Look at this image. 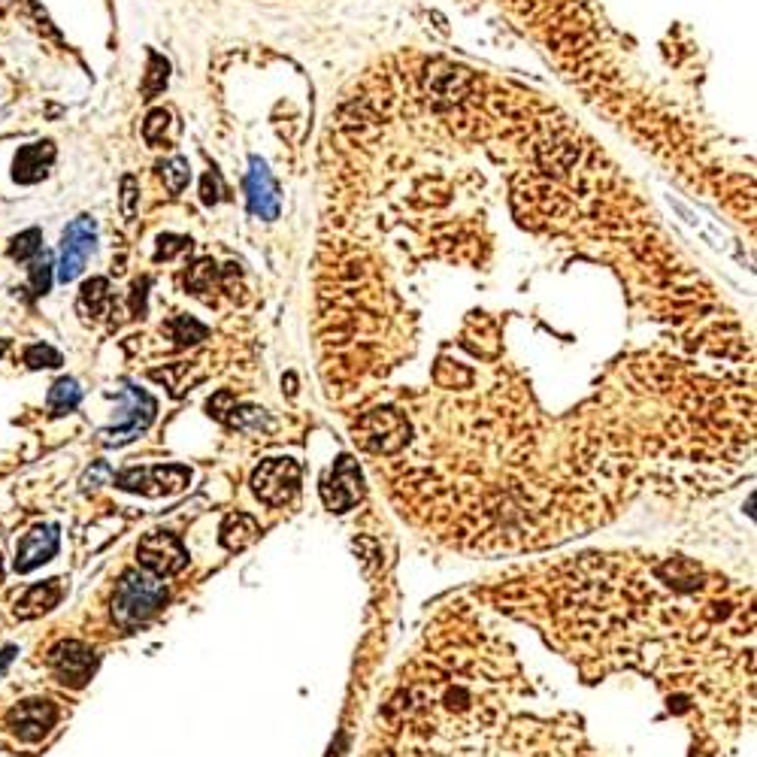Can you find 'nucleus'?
Returning <instances> with one entry per match:
<instances>
[{
    "mask_svg": "<svg viewBox=\"0 0 757 757\" xmlns=\"http://www.w3.org/2000/svg\"><path fill=\"white\" fill-rule=\"evenodd\" d=\"M321 497L334 512H346L361 500V473L352 458H340L334 473L324 476L321 482Z\"/></svg>",
    "mask_w": 757,
    "mask_h": 757,
    "instance_id": "10",
    "label": "nucleus"
},
{
    "mask_svg": "<svg viewBox=\"0 0 757 757\" xmlns=\"http://www.w3.org/2000/svg\"><path fill=\"white\" fill-rule=\"evenodd\" d=\"M0 585H4V558H0Z\"/></svg>",
    "mask_w": 757,
    "mask_h": 757,
    "instance_id": "25",
    "label": "nucleus"
},
{
    "mask_svg": "<svg viewBox=\"0 0 757 757\" xmlns=\"http://www.w3.org/2000/svg\"><path fill=\"white\" fill-rule=\"evenodd\" d=\"M58 721V706L46 697H34V700H22L16 703L7 715H4V724L7 730L19 739V742H43L52 727Z\"/></svg>",
    "mask_w": 757,
    "mask_h": 757,
    "instance_id": "4",
    "label": "nucleus"
},
{
    "mask_svg": "<svg viewBox=\"0 0 757 757\" xmlns=\"http://www.w3.org/2000/svg\"><path fill=\"white\" fill-rule=\"evenodd\" d=\"M255 485V494L270 503V506H282L288 503L294 494H297V485H300V467L288 458H273L267 464H261V470L255 473L252 479Z\"/></svg>",
    "mask_w": 757,
    "mask_h": 757,
    "instance_id": "7",
    "label": "nucleus"
},
{
    "mask_svg": "<svg viewBox=\"0 0 757 757\" xmlns=\"http://www.w3.org/2000/svg\"><path fill=\"white\" fill-rule=\"evenodd\" d=\"M40 246H43V234H40V228H28V231H22V234H16L13 240H10V258L13 261H31L37 252H40Z\"/></svg>",
    "mask_w": 757,
    "mask_h": 757,
    "instance_id": "18",
    "label": "nucleus"
},
{
    "mask_svg": "<svg viewBox=\"0 0 757 757\" xmlns=\"http://www.w3.org/2000/svg\"><path fill=\"white\" fill-rule=\"evenodd\" d=\"M16 655H19L16 645H4V648H0V679H4V673H7L10 664L16 661Z\"/></svg>",
    "mask_w": 757,
    "mask_h": 757,
    "instance_id": "23",
    "label": "nucleus"
},
{
    "mask_svg": "<svg viewBox=\"0 0 757 757\" xmlns=\"http://www.w3.org/2000/svg\"><path fill=\"white\" fill-rule=\"evenodd\" d=\"M170 331H173V340H179L182 346L185 343H197V340H203L206 337V328L203 324H197L194 318H176L173 324H170Z\"/></svg>",
    "mask_w": 757,
    "mask_h": 757,
    "instance_id": "20",
    "label": "nucleus"
},
{
    "mask_svg": "<svg viewBox=\"0 0 757 757\" xmlns=\"http://www.w3.org/2000/svg\"><path fill=\"white\" fill-rule=\"evenodd\" d=\"M255 533H258L255 518L237 512V515H231V518L225 521V527H222V543H225L228 549H243V546L252 543Z\"/></svg>",
    "mask_w": 757,
    "mask_h": 757,
    "instance_id": "15",
    "label": "nucleus"
},
{
    "mask_svg": "<svg viewBox=\"0 0 757 757\" xmlns=\"http://www.w3.org/2000/svg\"><path fill=\"white\" fill-rule=\"evenodd\" d=\"M164 603H167V588L158 582V576L128 570L122 576V582L116 585L113 618L122 627H137V624L149 621L152 615H158Z\"/></svg>",
    "mask_w": 757,
    "mask_h": 757,
    "instance_id": "1",
    "label": "nucleus"
},
{
    "mask_svg": "<svg viewBox=\"0 0 757 757\" xmlns=\"http://www.w3.org/2000/svg\"><path fill=\"white\" fill-rule=\"evenodd\" d=\"M58 552V527L55 524H37L31 527L16 543V573H31L40 564L52 561Z\"/></svg>",
    "mask_w": 757,
    "mask_h": 757,
    "instance_id": "9",
    "label": "nucleus"
},
{
    "mask_svg": "<svg viewBox=\"0 0 757 757\" xmlns=\"http://www.w3.org/2000/svg\"><path fill=\"white\" fill-rule=\"evenodd\" d=\"M110 282L106 279H88L85 285H82V291H79V312H82V318H97L100 312H103V306H106V300H110Z\"/></svg>",
    "mask_w": 757,
    "mask_h": 757,
    "instance_id": "16",
    "label": "nucleus"
},
{
    "mask_svg": "<svg viewBox=\"0 0 757 757\" xmlns=\"http://www.w3.org/2000/svg\"><path fill=\"white\" fill-rule=\"evenodd\" d=\"M52 255L49 252H37L34 258H31V267H28V279H31V291L37 294V297H43V294H49V288H52Z\"/></svg>",
    "mask_w": 757,
    "mask_h": 757,
    "instance_id": "17",
    "label": "nucleus"
},
{
    "mask_svg": "<svg viewBox=\"0 0 757 757\" xmlns=\"http://www.w3.org/2000/svg\"><path fill=\"white\" fill-rule=\"evenodd\" d=\"M188 482L185 467H152V470H125L116 476V485L125 491H140L149 497L158 494H173Z\"/></svg>",
    "mask_w": 757,
    "mask_h": 757,
    "instance_id": "8",
    "label": "nucleus"
},
{
    "mask_svg": "<svg viewBox=\"0 0 757 757\" xmlns=\"http://www.w3.org/2000/svg\"><path fill=\"white\" fill-rule=\"evenodd\" d=\"M113 476V470H110V464H94V470H88L85 476H82V488H97L103 479H110Z\"/></svg>",
    "mask_w": 757,
    "mask_h": 757,
    "instance_id": "22",
    "label": "nucleus"
},
{
    "mask_svg": "<svg viewBox=\"0 0 757 757\" xmlns=\"http://www.w3.org/2000/svg\"><path fill=\"white\" fill-rule=\"evenodd\" d=\"M25 364L31 370H43V367L52 370V367H61V352L52 349L49 343H34V346L25 349Z\"/></svg>",
    "mask_w": 757,
    "mask_h": 757,
    "instance_id": "19",
    "label": "nucleus"
},
{
    "mask_svg": "<svg viewBox=\"0 0 757 757\" xmlns=\"http://www.w3.org/2000/svg\"><path fill=\"white\" fill-rule=\"evenodd\" d=\"M79 403H82V388H79L76 379H58V382L49 388L46 406H49V415H52V418H61V415L73 412Z\"/></svg>",
    "mask_w": 757,
    "mask_h": 757,
    "instance_id": "14",
    "label": "nucleus"
},
{
    "mask_svg": "<svg viewBox=\"0 0 757 757\" xmlns=\"http://www.w3.org/2000/svg\"><path fill=\"white\" fill-rule=\"evenodd\" d=\"M46 667L55 673V679L67 688H82L94 667H97V655L79 639H61L49 648L46 655Z\"/></svg>",
    "mask_w": 757,
    "mask_h": 757,
    "instance_id": "3",
    "label": "nucleus"
},
{
    "mask_svg": "<svg viewBox=\"0 0 757 757\" xmlns=\"http://www.w3.org/2000/svg\"><path fill=\"white\" fill-rule=\"evenodd\" d=\"M137 558L143 564V570H149L152 576L164 579V576H176L185 564H188V555L182 549V543L173 536V533H146L140 539L137 546Z\"/></svg>",
    "mask_w": 757,
    "mask_h": 757,
    "instance_id": "6",
    "label": "nucleus"
},
{
    "mask_svg": "<svg viewBox=\"0 0 757 757\" xmlns=\"http://www.w3.org/2000/svg\"><path fill=\"white\" fill-rule=\"evenodd\" d=\"M152 418H155V400L140 388H125L119 394L116 424L100 430V443L103 446H122V443L140 437L143 430L152 424Z\"/></svg>",
    "mask_w": 757,
    "mask_h": 757,
    "instance_id": "2",
    "label": "nucleus"
},
{
    "mask_svg": "<svg viewBox=\"0 0 757 757\" xmlns=\"http://www.w3.org/2000/svg\"><path fill=\"white\" fill-rule=\"evenodd\" d=\"M246 188H249L252 212H255V215H264V219H276V212H279L276 188H273L270 173H267L258 161L252 164V173H249V179H246Z\"/></svg>",
    "mask_w": 757,
    "mask_h": 757,
    "instance_id": "13",
    "label": "nucleus"
},
{
    "mask_svg": "<svg viewBox=\"0 0 757 757\" xmlns=\"http://www.w3.org/2000/svg\"><path fill=\"white\" fill-rule=\"evenodd\" d=\"M7 346H10V343H7V340H0V358H4V352H7Z\"/></svg>",
    "mask_w": 757,
    "mask_h": 757,
    "instance_id": "24",
    "label": "nucleus"
},
{
    "mask_svg": "<svg viewBox=\"0 0 757 757\" xmlns=\"http://www.w3.org/2000/svg\"><path fill=\"white\" fill-rule=\"evenodd\" d=\"M64 597V588H61V579H49V582H40V585H31L19 600H16V618L22 621H31V618H40L46 612H52Z\"/></svg>",
    "mask_w": 757,
    "mask_h": 757,
    "instance_id": "12",
    "label": "nucleus"
},
{
    "mask_svg": "<svg viewBox=\"0 0 757 757\" xmlns=\"http://www.w3.org/2000/svg\"><path fill=\"white\" fill-rule=\"evenodd\" d=\"M97 246V225L88 219V215H79L76 222H70L64 228V237H61V261H58V279L61 282H73L85 261L91 258Z\"/></svg>",
    "mask_w": 757,
    "mask_h": 757,
    "instance_id": "5",
    "label": "nucleus"
},
{
    "mask_svg": "<svg viewBox=\"0 0 757 757\" xmlns=\"http://www.w3.org/2000/svg\"><path fill=\"white\" fill-rule=\"evenodd\" d=\"M164 176H170V188L173 191H182V185L188 182V164L182 158H176L173 164H167Z\"/></svg>",
    "mask_w": 757,
    "mask_h": 757,
    "instance_id": "21",
    "label": "nucleus"
},
{
    "mask_svg": "<svg viewBox=\"0 0 757 757\" xmlns=\"http://www.w3.org/2000/svg\"><path fill=\"white\" fill-rule=\"evenodd\" d=\"M52 161H55V146L49 140L22 146L16 152V161H13V179L22 182V185H34L49 173Z\"/></svg>",
    "mask_w": 757,
    "mask_h": 757,
    "instance_id": "11",
    "label": "nucleus"
}]
</instances>
